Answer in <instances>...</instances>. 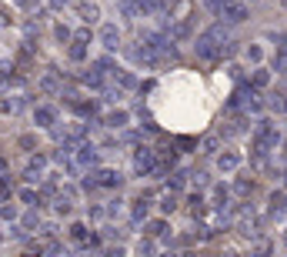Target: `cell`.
I'll use <instances>...</instances> for the list:
<instances>
[{
  "label": "cell",
  "mask_w": 287,
  "mask_h": 257,
  "mask_svg": "<svg viewBox=\"0 0 287 257\" xmlns=\"http://www.w3.org/2000/svg\"><path fill=\"white\" fill-rule=\"evenodd\" d=\"M194 50H197L200 60H221V57L234 54V44H231V37H227V30H224V23H214L204 34L194 37Z\"/></svg>",
  "instance_id": "1"
},
{
  "label": "cell",
  "mask_w": 287,
  "mask_h": 257,
  "mask_svg": "<svg viewBox=\"0 0 287 257\" xmlns=\"http://www.w3.org/2000/svg\"><path fill=\"white\" fill-rule=\"evenodd\" d=\"M124 184V174L114 167H90L87 177L80 180V187L84 190H97V187H107V190H121Z\"/></svg>",
  "instance_id": "2"
},
{
  "label": "cell",
  "mask_w": 287,
  "mask_h": 257,
  "mask_svg": "<svg viewBox=\"0 0 287 257\" xmlns=\"http://www.w3.org/2000/svg\"><path fill=\"white\" fill-rule=\"evenodd\" d=\"M157 164H160V157H157L154 147H147V144L134 147V174H137V177H150Z\"/></svg>",
  "instance_id": "3"
},
{
  "label": "cell",
  "mask_w": 287,
  "mask_h": 257,
  "mask_svg": "<svg viewBox=\"0 0 287 257\" xmlns=\"http://www.w3.org/2000/svg\"><path fill=\"white\" fill-rule=\"evenodd\" d=\"M74 160H77V167H80V170L97 167V164H100V150H97V144H90V140H80L77 150H74Z\"/></svg>",
  "instance_id": "4"
},
{
  "label": "cell",
  "mask_w": 287,
  "mask_h": 257,
  "mask_svg": "<svg viewBox=\"0 0 287 257\" xmlns=\"http://www.w3.org/2000/svg\"><path fill=\"white\" fill-rule=\"evenodd\" d=\"M221 17H224V23H244L251 17V7H247V0H224Z\"/></svg>",
  "instance_id": "5"
},
{
  "label": "cell",
  "mask_w": 287,
  "mask_h": 257,
  "mask_svg": "<svg viewBox=\"0 0 287 257\" xmlns=\"http://www.w3.org/2000/svg\"><path fill=\"white\" fill-rule=\"evenodd\" d=\"M80 84H84V87H94V90L107 87V74H104V67H100L97 60H94L87 70H80Z\"/></svg>",
  "instance_id": "6"
},
{
  "label": "cell",
  "mask_w": 287,
  "mask_h": 257,
  "mask_svg": "<svg viewBox=\"0 0 287 257\" xmlns=\"http://www.w3.org/2000/svg\"><path fill=\"white\" fill-rule=\"evenodd\" d=\"M97 40H100L104 47H107V50H121V47H124L121 30H117V23H104V27L97 30Z\"/></svg>",
  "instance_id": "7"
},
{
  "label": "cell",
  "mask_w": 287,
  "mask_h": 257,
  "mask_svg": "<svg viewBox=\"0 0 287 257\" xmlns=\"http://www.w3.org/2000/svg\"><path fill=\"white\" fill-rule=\"evenodd\" d=\"M33 124H37L40 130H54V124H57V107H47V104L33 107Z\"/></svg>",
  "instance_id": "8"
},
{
  "label": "cell",
  "mask_w": 287,
  "mask_h": 257,
  "mask_svg": "<svg viewBox=\"0 0 287 257\" xmlns=\"http://www.w3.org/2000/svg\"><path fill=\"white\" fill-rule=\"evenodd\" d=\"M70 7L80 13V20H84V23H97V17H100L97 3H87V0H70Z\"/></svg>",
  "instance_id": "9"
},
{
  "label": "cell",
  "mask_w": 287,
  "mask_h": 257,
  "mask_svg": "<svg viewBox=\"0 0 287 257\" xmlns=\"http://www.w3.org/2000/svg\"><path fill=\"white\" fill-rule=\"evenodd\" d=\"M170 37L174 40H190L194 37V17H180V20H170Z\"/></svg>",
  "instance_id": "10"
},
{
  "label": "cell",
  "mask_w": 287,
  "mask_h": 257,
  "mask_svg": "<svg viewBox=\"0 0 287 257\" xmlns=\"http://www.w3.org/2000/svg\"><path fill=\"white\" fill-rule=\"evenodd\" d=\"M237 167H241V154L237 150H221L217 154V170L221 174H234Z\"/></svg>",
  "instance_id": "11"
},
{
  "label": "cell",
  "mask_w": 287,
  "mask_h": 257,
  "mask_svg": "<svg viewBox=\"0 0 287 257\" xmlns=\"http://www.w3.org/2000/svg\"><path fill=\"white\" fill-rule=\"evenodd\" d=\"M127 124H131V114L124 111V107H114V111L104 117V127H111V130H124Z\"/></svg>",
  "instance_id": "12"
},
{
  "label": "cell",
  "mask_w": 287,
  "mask_h": 257,
  "mask_svg": "<svg viewBox=\"0 0 287 257\" xmlns=\"http://www.w3.org/2000/svg\"><path fill=\"white\" fill-rule=\"evenodd\" d=\"M111 84H117V87H124V90H137V87H141V84L134 80V74H131V70H124V67L111 70Z\"/></svg>",
  "instance_id": "13"
},
{
  "label": "cell",
  "mask_w": 287,
  "mask_h": 257,
  "mask_svg": "<svg viewBox=\"0 0 287 257\" xmlns=\"http://www.w3.org/2000/svg\"><path fill=\"white\" fill-rule=\"evenodd\" d=\"M40 90H44V94H64V84H60V70L50 67V74H44V77H40Z\"/></svg>",
  "instance_id": "14"
},
{
  "label": "cell",
  "mask_w": 287,
  "mask_h": 257,
  "mask_svg": "<svg viewBox=\"0 0 287 257\" xmlns=\"http://www.w3.org/2000/svg\"><path fill=\"white\" fill-rule=\"evenodd\" d=\"M141 10H144V17H167L170 13V3L167 0H141Z\"/></svg>",
  "instance_id": "15"
},
{
  "label": "cell",
  "mask_w": 287,
  "mask_h": 257,
  "mask_svg": "<svg viewBox=\"0 0 287 257\" xmlns=\"http://www.w3.org/2000/svg\"><path fill=\"white\" fill-rule=\"evenodd\" d=\"M17 197H20L27 207H44V190H37L33 184H30V187H20V190H17Z\"/></svg>",
  "instance_id": "16"
},
{
  "label": "cell",
  "mask_w": 287,
  "mask_h": 257,
  "mask_svg": "<svg viewBox=\"0 0 287 257\" xmlns=\"http://www.w3.org/2000/svg\"><path fill=\"white\" fill-rule=\"evenodd\" d=\"M244 130H251V124H247V114H237L234 121H227V127H224L221 134H224V137H237V134H244Z\"/></svg>",
  "instance_id": "17"
},
{
  "label": "cell",
  "mask_w": 287,
  "mask_h": 257,
  "mask_svg": "<svg viewBox=\"0 0 287 257\" xmlns=\"http://www.w3.org/2000/svg\"><path fill=\"white\" fill-rule=\"evenodd\" d=\"M147 214H150V201H147V197H137L134 207H131V221L134 224H144V221H147Z\"/></svg>",
  "instance_id": "18"
},
{
  "label": "cell",
  "mask_w": 287,
  "mask_h": 257,
  "mask_svg": "<svg viewBox=\"0 0 287 257\" xmlns=\"http://www.w3.org/2000/svg\"><path fill=\"white\" fill-rule=\"evenodd\" d=\"M144 234H147V237H164V241H167V221H164V217H157V221H144Z\"/></svg>",
  "instance_id": "19"
},
{
  "label": "cell",
  "mask_w": 287,
  "mask_h": 257,
  "mask_svg": "<svg viewBox=\"0 0 287 257\" xmlns=\"http://www.w3.org/2000/svg\"><path fill=\"white\" fill-rule=\"evenodd\" d=\"M187 211H190V217L197 221V217H204V214H207V201H204L200 194H190V197H187Z\"/></svg>",
  "instance_id": "20"
},
{
  "label": "cell",
  "mask_w": 287,
  "mask_h": 257,
  "mask_svg": "<svg viewBox=\"0 0 287 257\" xmlns=\"http://www.w3.org/2000/svg\"><path fill=\"white\" fill-rule=\"evenodd\" d=\"M271 214H277V217L287 214V194L284 190H274V194H271Z\"/></svg>",
  "instance_id": "21"
},
{
  "label": "cell",
  "mask_w": 287,
  "mask_h": 257,
  "mask_svg": "<svg viewBox=\"0 0 287 257\" xmlns=\"http://www.w3.org/2000/svg\"><path fill=\"white\" fill-rule=\"evenodd\" d=\"M251 84H254L257 90H267V87H271V70H264V67H257L254 74H251Z\"/></svg>",
  "instance_id": "22"
},
{
  "label": "cell",
  "mask_w": 287,
  "mask_h": 257,
  "mask_svg": "<svg viewBox=\"0 0 287 257\" xmlns=\"http://www.w3.org/2000/svg\"><path fill=\"white\" fill-rule=\"evenodd\" d=\"M190 177H194L190 170H174L167 184H170V187H174V190H184V187H187V180H190Z\"/></svg>",
  "instance_id": "23"
},
{
  "label": "cell",
  "mask_w": 287,
  "mask_h": 257,
  "mask_svg": "<svg viewBox=\"0 0 287 257\" xmlns=\"http://www.w3.org/2000/svg\"><path fill=\"white\" fill-rule=\"evenodd\" d=\"M70 60H74V64H84V60H87V44H84V40H74V44H70Z\"/></svg>",
  "instance_id": "24"
},
{
  "label": "cell",
  "mask_w": 287,
  "mask_h": 257,
  "mask_svg": "<svg viewBox=\"0 0 287 257\" xmlns=\"http://www.w3.org/2000/svg\"><path fill=\"white\" fill-rule=\"evenodd\" d=\"M160 211H164V214H174V211H177V190H174V187L160 197Z\"/></svg>",
  "instance_id": "25"
},
{
  "label": "cell",
  "mask_w": 287,
  "mask_h": 257,
  "mask_svg": "<svg viewBox=\"0 0 287 257\" xmlns=\"http://www.w3.org/2000/svg\"><path fill=\"white\" fill-rule=\"evenodd\" d=\"M227 201H231V190L224 187V184H214V204L210 207H224Z\"/></svg>",
  "instance_id": "26"
},
{
  "label": "cell",
  "mask_w": 287,
  "mask_h": 257,
  "mask_svg": "<svg viewBox=\"0 0 287 257\" xmlns=\"http://www.w3.org/2000/svg\"><path fill=\"white\" fill-rule=\"evenodd\" d=\"M271 70H277V74H287V50H277L274 60H271Z\"/></svg>",
  "instance_id": "27"
},
{
  "label": "cell",
  "mask_w": 287,
  "mask_h": 257,
  "mask_svg": "<svg viewBox=\"0 0 287 257\" xmlns=\"http://www.w3.org/2000/svg\"><path fill=\"white\" fill-rule=\"evenodd\" d=\"M157 157H160V164H164L167 170L177 164V150H174V147H167V150H157Z\"/></svg>",
  "instance_id": "28"
},
{
  "label": "cell",
  "mask_w": 287,
  "mask_h": 257,
  "mask_svg": "<svg viewBox=\"0 0 287 257\" xmlns=\"http://www.w3.org/2000/svg\"><path fill=\"white\" fill-rule=\"evenodd\" d=\"M70 237H74V241H80V244H84V241H87V237H90L87 224H70Z\"/></svg>",
  "instance_id": "29"
},
{
  "label": "cell",
  "mask_w": 287,
  "mask_h": 257,
  "mask_svg": "<svg viewBox=\"0 0 287 257\" xmlns=\"http://www.w3.org/2000/svg\"><path fill=\"white\" fill-rule=\"evenodd\" d=\"M77 194H80V190L74 187V184H64V187L57 190V197H64V201H70V204H77Z\"/></svg>",
  "instance_id": "30"
},
{
  "label": "cell",
  "mask_w": 287,
  "mask_h": 257,
  "mask_svg": "<svg viewBox=\"0 0 287 257\" xmlns=\"http://www.w3.org/2000/svg\"><path fill=\"white\" fill-rule=\"evenodd\" d=\"M234 190L241 194V197H247V194H254V180H247V177H241L237 184H234Z\"/></svg>",
  "instance_id": "31"
},
{
  "label": "cell",
  "mask_w": 287,
  "mask_h": 257,
  "mask_svg": "<svg viewBox=\"0 0 287 257\" xmlns=\"http://www.w3.org/2000/svg\"><path fill=\"white\" fill-rule=\"evenodd\" d=\"M217 147H221V137L210 134L207 140H204V150H200V154H217Z\"/></svg>",
  "instance_id": "32"
},
{
  "label": "cell",
  "mask_w": 287,
  "mask_h": 257,
  "mask_svg": "<svg viewBox=\"0 0 287 257\" xmlns=\"http://www.w3.org/2000/svg\"><path fill=\"white\" fill-rule=\"evenodd\" d=\"M54 34H57V40H60V44L74 40V34H70V27H67V23H57V27H54Z\"/></svg>",
  "instance_id": "33"
},
{
  "label": "cell",
  "mask_w": 287,
  "mask_h": 257,
  "mask_svg": "<svg viewBox=\"0 0 287 257\" xmlns=\"http://www.w3.org/2000/svg\"><path fill=\"white\" fill-rule=\"evenodd\" d=\"M54 211L60 214V217H67V214L74 211V204H70V201H64V197H57V201H54Z\"/></svg>",
  "instance_id": "34"
},
{
  "label": "cell",
  "mask_w": 287,
  "mask_h": 257,
  "mask_svg": "<svg viewBox=\"0 0 287 257\" xmlns=\"http://www.w3.org/2000/svg\"><path fill=\"white\" fill-rule=\"evenodd\" d=\"M23 227H27V231H37V227H40V214L30 211L27 217H23Z\"/></svg>",
  "instance_id": "35"
},
{
  "label": "cell",
  "mask_w": 287,
  "mask_h": 257,
  "mask_svg": "<svg viewBox=\"0 0 287 257\" xmlns=\"http://www.w3.org/2000/svg\"><path fill=\"white\" fill-rule=\"evenodd\" d=\"M0 217L3 221H17V207L13 204H0Z\"/></svg>",
  "instance_id": "36"
},
{
  "label": "cell",
  "mask_w": 287,
  "mask_h": 257,
  "mask_svg": "<svg viewBox=\"0 0 287 257\" xmlns=\"http://www.w3.org/2000/svg\"><path fill=\"white\" fill-rule=\"evenodd\" d=\"M261 57H264V54H261V47H257V44L247 47V60H251V64H261Z\"/></svg>",
  "instance_id": "37"
},
{
  "label": "cell",
  "mask_w": 287,
  "mask_h": 257,
  "mask_svg": "<svg viewBox=\"0 0 287 257\" xmlns=\"http://www.w3.org/2000/svg\"><path fill=\"white\" fill-rule=\"evenodd\" d=\"M204 7H207L210 13H217V17H221V10H224V0H204Z\"/></svg>",
  "instance_id": "38"
},
{
  "label": "cell",
  "mask_w": 287,
  "mask_h": 257,
  "mask_svg": "<svg viewBox=\"0 0 287 257\" xmlns=\"http://www.w3.org/2000/svg\"><path fill=\"white\" fill-rule=\"evenodd\" d=\"M190 174H194V170H190ZM194 187H197V190L207 187V174H204V170H197V174H194Z\"/></svg>",
  "instance_id": "39"
},
{
  "label": "cell",
  "mask_w": 287,
  "mask_h": 257,
  "mask_svg": "<svg viewBox=\"0 0 287 257\" xmlns=\"http://www.w3.org/2000/svg\"><path fill=\"white\" fill-rule=\"evenodd\" d=\"M23 234H27V227H23V224H13V227H10V237H13V241H23Z\"/></svg>",
  "instance_id": "40"
},
{
  "label": "cell",
  "mask_w": 287,
  "mask_h": 257,
  "mask_svg": "<svg viewBox=\"0 0 287 257\" xmlns=\"http://www.w3.org/2000/svg\"><path fill=\"white\" fill-rule=\"evenodd\" d=\"M227 74H231L234 80H244V67H241V64H231V67H227Z\"/></svg>",
  "instance_id": "41"
},
{
  "label": "cell",
  "mask_w": 287,
  "mask_h": 257,
  "mask_svg": "<svg viewBox=\"0 0 287 257\" xmlns=\"http://www.w3.org/2000/svg\"><path fill=\"white\" fill-rule=\"evenodd\" d=\"M74 40H84V44H90V27H80L77 34H74Z\"/></svg>",
  "instance_id": "42"
},
{
  "label": "cell",
  "mask_w": 287,
  "mask_h": 257,
  "mask_svg": "<svg viewBox=\"0 0 287 257\" xmlns=\"http://www.w3.org/2000/svg\"><path fill=\"white\" fill-rule=\"evenodd\" d=\"M47 3H50V10H64V7H70V0H47Z\"/></svg>",
  "instance_id": "43"
},
{
  "label": "cell",
  "mask_w": 287,
  "mask_h": 257,
  "mask_svg": "<svg viewBox=\"0 0 287 257\" xmlns=\"http://www.w3.org/2000/svg\"><path fill=\"white\" fill-rule=\"evenodd\" d=\"M274 44H277V50H287V30L284 34H274Z\"/></svg>",
  "instance_id": "44"
},
{
  "label": "cell",
  "mask_w": 287,
  "mask_h": 257,
  "mask_svg": "<svg viewBox=\"0 0 287 257\" xmlns=\"http://www.w3.org/2000/svg\"><path fill=\"white\" fill-rule=\"evenodd\" d=\"M137 251H141V254H154L157 247H154V244H150V241H141V244H137Z\"/></svg>",
  "instance_id": "45"
},
{
  "label": "cell",
  "mask_w": 287,
  "mask_h": 257,
  "mask_svg": "<svg viewBox=\"0 0 287 257\" xmlns=\"http://www.w3.org/2000/svg\"><path fill=\"white\" fill-rule=\"evenodd\" d=\"M13 3H17V7H23V10H33L40 0H13Z\"/></svg>",
  "instance_id": "46"
},
{
  "label": "cell",
  "mask_w": 287,
  "mask_h": 257,
  "mask_svg": "<svg viewBox=\"0 0 287 257\" xmlns=\"http://www.w3.org/2000/svg\"><path fill=\"white\" fill-rule=\"evenodd\" d=\"M104 237L114 241V237H121V227H104Z\"/></svg>",
  "instance_id": "47"
},
{
  "label": "cell",
  "mask_w": 287,
  "mask_h": 257,
  "mask_svg": "<svg viewBox=\"0 0 287 257\" xmlns=\"http://www.w3.org/2000/svg\"><path fill=\"white\" fill-rule=\"evenodd\" d=\"M177 147H184V150H190V147H197V140H190V137H180V140H177Z\"/></svg>",
  "instance_id": "48"
},
{
  "label": "cell",
  "mask_w": 287,
  "mask_h": 257,
  "mask_svg": "<svg viewBox=\"0 0 287 257\" xmlns=\"http://www.w3.org/2000/svg\"><path fill=\"white\" fill-rule=\"evenodd\" d=\"M17 144H20V147H27V150H33V137H30V134H23L20 140H17Z\"/></svg>",
  "instance_id": "49"
},
{
  "label": "cell",
  "mask_w": 287,
  "mask_h": 257,
  "mask_svg": "<svg viewBox=\"0 0 287 257\" xmlns=\"http://www.w3.org/2000/svg\"><path fill=\"white\" fill-rule=\"evenodd\" d=\"M121 204H124V201H111V207H107V214H111V217H117V214H121Z\"/></svg>",
  "instance_id": "50"
},
{
  "label": "cell",
  "mask_w": 287,
  "mask_h": 257,
  "mask_svg": "<svg viewBox=\"0 0 287 257\" xmlns=\"http://www.w3.org/2000/svg\"><path fill=\"white\" fill-rule=\"evenodd\" d=\"M284 187H287V170H284Z\"/></svg>",
  "instance_id": "51"
},
{
  "label": "cell",
  "mask_w": 287,
  "mask_h": 257,
  "mask_svg": "<svg viewBox=\"0 0 287 257\" xmlns=\"http://www.w3.org/2000/svg\"><path fill=\"white\" fill-rule=\"evenodd\" d=\"M117 3H127V0H117Z\"/></svg>",
  "instance_id": "52"
},
{
  "label": "cell",
  "mask_w": 287,
  "mask_h": 257,
  "mask_svg": "<svg viewBox=\"0 0 287 257\" xmlns=\"http://www.w3.org/2000/svg\"><path fill=\"white\" fill-rule=\"evenodd\" d=\"M277 3H287V0H277Z\"/></svg>",
  "instance_id": "53"
},
{
  "label": "cell",
  "mask_w": 287,
  "mask_h": 257,
  "mask_svg": "<svg viewBox=\"0 0 287 257\" xmlns=\"http://www.w3.org/2000/svg\"><path fill=\"white\" fill-rule=\"evenodd\" d=\"M284 241H287V237H284Z\"/></svg>",
  "instance_id": "54"
}]
</instances>
